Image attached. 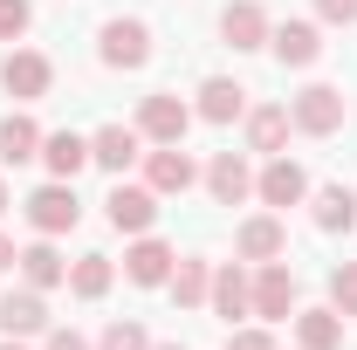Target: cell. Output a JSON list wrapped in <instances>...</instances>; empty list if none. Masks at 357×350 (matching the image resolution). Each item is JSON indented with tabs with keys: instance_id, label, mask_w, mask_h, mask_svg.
<instances>
[{
	"instance_id": "cell-18",
	"label": "cell",
	"mask_w": 357,
	"mask_h": 350,
	"mask_svg": "<svg viewBox=\"0 0 357 350\" xmlns=\"http://www.w3.org/2000/svg\"><path fill=\"white\" fill-rule=\"evenodd\" d=\"M282 241H289V234H282V220H275V213L248 220V227L234 234V248H241L248 261H275V254H282Z\"/></svg>"
},
{
	"instance_id": "cell-35",
	"label": "cell",
	"mask_w": 357,
	"mask_h": 350,
	"mask_svg": "<svg viewBox=\"0 0 357 350\" xmlns=\"http://www.w3.org/2000/svg\"><path fill=\"white\" fill-rule=\"evenodd\" d=\"M0 350H21V337H14V344H0Z\"/></svg>"
},
{
	"instance_id": "cell-29",
	"label": "cell",
	"mask_w": 357,
	"mask_h": 350,
	"mask_svg": "<svg viewBox=\"0 0 357 350\" xmlns=\"http://www.w3.org/2000/svg\"><path fill=\"white\" fill-rule=\"evenodd\" d=\"M96 350H151V344H144V330H137V323H110Z\"/></svg>"
},
{
	"instance_id": "cell-1",
	"label": "cell",
	"mask_w": 357,
	"mask_h": 350,
	"mask_svg": "<svg viewBox=\"0 0 357 350\" xmlns=\"http://www.w3.org/2000/svg\"><path fill=\"white\" fill-rule=\"evenodd\" d=\"M289 117H296V131H310V137H330V131H344V117H351V103H344V89H330V83H310L296 103H289Z\"/></svg>"
},
{
	"instance_id": "cell-32",
	"label": "cell",
	"mask_w": 357,
	"mask_h": 350,
	"mask_svg": "<svg viewBox=\"0 0 357 350\" xmlns=\"http://www.w3.org/2000/svg\"><path fill=\"white\" fill-rule=\"evenodd\" d=\"M48 350H89V344L76 337V330H55V337H48Z\"/></svg>"
},
{
	"instance_id": "cell-9",
	"label": "cell",
	"mask_w": 357,
	"mask_h": 350,
	"mask_svg": "<svg viewBox=\"0 0 357 350\" xmlns=\"http://www.w3.org/2000/svg\"><path fill=\"white\" fill-rule=\"evenodd\" d=\"M206 192H213L220 206H241V199L255 192V172H248V158H241V151H220V158L206 165Z\"/></svg>"
},
{
	"instance_id": "cell-5",
	"label": "cell",
	"mask_w": 357,
	"mask_h": 350,
	"mask_svg": "<svg viewBox=\"0 0 357 350\" xmlns=\"http://www.w3.org/2000/svg\"><path fill=\"white\" fill-rule=\"evenodd\" d=\"M103 206H110V227H117V234H144V227L158 220V192H151V185H110Z\"/></svg>"
},
{
	"instance_id": "cell-4",
	"label": "cell",
	"mask_w": 357,
	"mask_h": 350,
	"mask_svg": "<svg viewBox=\"0 0 357 350\" xmlns=\"http://www.w3.org/2000/svg\"><path fill=\"white\" fill-rule=\"evenodd\" d=\"M103 62L110 69H144L151 62V28L144 21H103Z\"/></svg>"
},
{
	"instance_id": "cell-23",
	"label": "cell",
	"mask_w": 357,
	"mask_h": 350,
	"mask_svg": "<svg viewBox=\"0 0 357 350\" xmlns=\"http://www.w3.org/2000/svg\"><path fill=\"white\" fill-rule=\"evenodd\" d=\"M35 151H42V131H35V117H7V124H0V158H7V165H28Z\"/></svg>"
},
{
	"instance_id": "cell-27",
	"label": "cell",
	"mask_w": 357,
	"mask_h": 350,
	"mask_svg": "<svg viewBox=\"0 0 357 350\" xmlns=\"http://www.w3.org/2000/svg\"><path fill=\"white\" fill-rule=\"evenodd\" d=\"M330 303H337V316H357V261L330 268Z\"/></svg>"
},
{
	"instance_id": "cell-25",
	"label": "cell",
	"mask_w": 357,
	"mask_h": 350,
	"mask_svg": "<svg viewBox=\"0 0 357 350\" xmlns=\"http://www.w3.org/2000/svg\"><path fill=\"white\" fill-rule=\"evenodd\" d=\"M69 289H76L83 303H96V296L110 289V254H83V261L69 268Z\"/></svg>"
},
{
	"instance_id": "cell-19",
	"label": "cell",
	"mask_w": 357,
	"mask_h": 350,
	"mask_svg": "<svg viewBox=\"0 0 357 350\" xmlns=\"http://www.w3.org/2000/svg\"><path fill=\"white\" fill-rule=\"evenodd\" d=\"M42 158H48V172H55V178H76L89 165V137L55 131V137H42Z\"/></svg>"
},
{
	"instance_id": "cell-2",
	"label": "cell",
	"mask_w": 357,
	"mask_h": 350,
	"mask_svg": "<svg viewBox=\"0 0 357 350\" xmlns=\"http://www.w3.org/2000/svg\"><path fill=\"white\" fill-rule=\"evenodd\" d=\"M28 220H35V234H69V227L83 220V199H76V185H69V178L42 185V192L28 199Z\"/></svg>"
},
{
	"instance_id": "cell-17",
	"label": "cell",
	"mask_w": 357,
	"mask_h": 350,
	"mask_svg": "<svg viewBox=\"0 0 357 350\" xmlns=\"http://www.w3.org/2000/svg\"><path fill=\"white\" fill-rule=\"evenodd\" d=\"M144 172H151V192H185V185H192V158H185V151H178V144H158V151H151V165H144Z\"/></svg>"
},
{
	"instance_id": "cell-34",
	"label": "cell",
	"mask_w": 357,
	"mask_h": 350,
	"mask_svg": "<svg viewBox=\"0 0 357 350\" xmlns=\"http://www.w3.org/2000/svg\"><path fill=\"white\" fill-rule=\"evenodd\" d=\"M0 213H7V185H0Z\"/></svg>"
},
{
	"instance_id": "cell-20",
	"label": "cell",
	"mask_w": 357,
	"mask_h": 350,
	"mask_svg": "<svg viewBox=\"0 0 357 350\" xmlns=\"http://www.w3.org/2000/svg\"><path fill=\"white\" fill-rule=\"evenodd\" d=\"M316 227H323V234H351L357 227V192L323 185V192H316Z\"/></svg>"
},
{
	"instance_id": "cell-14",
	"label": "cell",
	"mask_w": 357,
	"mask_h": 350,
	"mask_svg": "<svg viewBox=\"0 0 357 350\" xmlns=\"http://www.w3.org/2000/svg\"><path fill=\"white\" fill-rule=\"evenodd\" d=\"M220 35H227V48H261L268 42V14L255 7V0H234L220 14Z\"/></svg>"
},
{
	"instance_id": "cell-36",
	"label": "cell",
	"mask_w": 357,
	"mask_h": 350,
	"mask_svg": "<svg viewBox=\"0 0 357 350\" xmlns=\"http://www.w3.org/2000/svg\"><path fill=\"white\" fill-rule=\"evenodd\" d=\"M158 350H185V344H158Z\"/></svg>"
},
{
	"instance_id": "cell-21",
	"label": "cell",
	"mask_w": 357,
	"mask_h": 350,
	"mask_svg": "<svg viewBox=\"0 0 357 350\" xmlns=\"http://www.w3.org/2000/svg\"><path fill=\"white\" fill-rule=\"evenodd\" d=\"M296 330H303V350H337L344 344V316L337 309H303Z\"/></svg>"
},
{
	"instance_id": "cell-11",
	"label": "cell",
	"mask_w": 357,
	"mask_h": 350,
	"mask_svg": "<svg viewBox=\"0 0 357 350\" xmlns=\"http://www.w3.org/2000/svg\"><path fill=\"white\" fill-rule=\"evenodd\" d=\"M35 330H48V309H42V296L35 289H7L0 296V337H35Z\"/></svg>"
},
{
	"instance_id": "cell-6",
	"label": "cell",
	"mask_w": 357,
	"mask_h": 350,
	"mask_svg": "<svg viewBox=\"0 0 357 350\" xmlns=\"http://www.w3.org/2000/svg\"><path fill=\"white\" fill-rule=\"evenodd\" d=\"M268 48H275L282 69H310L316 55H323V35H316L310 21H282V28H268Z\"/></svg>"
},
{
	"instance_id": "cell-13",
	"label": "cell",
	"mask_w": 357,
	"mask_h": 350,
	"mask_svg": "<svg viewBox=\"0 0 357 350\" xmlns=\"http://www.w3.org/2000/svg\"><path fill=\"white\" fill-rule=\"evenodd\" d=\"M172 248H165V241H137L131 254H124V275H131L137 289H158V282H172Z\"/></svg>"
},
{
	"instance_id": "cell-3",
	"label": "cell",
	"mask_w": 357,
	"mask_h": 350,
	"mask_svg": "<svg viewBox=\"0 0 357 350\" xmlns=\"http://www.w3.org/2000/svg\"><path fill=\"white\" fill-rule=\"evenodd\" d=\"M0 83H7V96L35 103V96H48V83H55V69H48V55H35V48H14V55L0 62Z\"/></svg>"
},
{
	"instance_id": "cell-12",
	"label": "cell",
	"mask_w": 357,
	"mask_h": 350,
	"mask_svg": "<svg viewBox=\"0 0 357 350\" xmlns=\"http://www.w3.org/2000/svg\"><path fill=\"white\" fill-rule=\"evenodd\" d=\"M137 158V131L131 124H103V131L89 137V165H103V172H131Z\"/></svg>"
},
{
	"instance_id": "cell-8",
	"label": "cell",
	"mask_w": 357,
	"mask_h": 350,
	"mask_svg": "<svg viewBox=\"0 0 357 350\" xmlns=\"http://www.w3.org/2000/svg\"><path fill=\"white\" fill-rule=\"evenodd\" d=\"M289 309H296V275L282 261H268L261 275H255V316H268V323H289Z\"/></svg>"
},
{
	"instance_id": "cell-30",
	"label": "cell",
	"mask_w": 357,
	"mask_h": 350,
	"mask_svg": "<svg viewBox=\"0 0 357 350\" xmlns=\"http://www.w3.org/2000/svg\"><path fill=\"white\" fill-rule=\"evenodd\" d=\"M316 7H323V21H344V28L357 21V0H316Z\"/></svg>"
},
{
	"instance_id": "cell-7",
	"label": "cell",
	"mask_w": 357,
	"mask_h": 350,
	"mask_svg": "<svg viewBox=\"0 0 357 350\" xmlns=\"http://www.w3.org/2000/svg\"><path fill=\"white\" fill-rule=\"evenodd\" d=\"M185 124H192V110H185L178 96H165V89H158V96H144V110H137V131L158 137V144H178Z\"/></svg>"
},
{
	"instance_id": "cell-16",
	"label": "cell",
	"mask_w": 357,
	"mask_h": 350,
	"mask_svg": "<svg viewBox=\"0 0 357 350\" xmlns=\"http://www.w3.org/2000/svg\"><path fill=\"white\" fill-rule=\"evenodd\" d=\"M206 303L220 309V323H234V316H248V309H255V282H248L241 268H220V275H213V289H206Z\"/></svg>"
},
{
	"instance_id": "cell-28",
	"label": "cell",
	"mask_w": 357,
	"mask_h": 350,
	"mask_svg": "<svg viewBox=\"0 0 357 350\" xmlns=\"http://www.w3.org/2000/svg\"><path fill=\"white\" fill-rule=\"evenodd\" d=\"M28 21H35V7H28V0H0V42H14Z\"/></svg>"
},
{
	"instance_id": "cell-22",
	"label": "cell",
	"mask_w": 357,
	"mask_h": 350,
	"mask_svg": "<svg viewBox=\"0 0 357 350\" xmlns=\"http://www.w3.org/2000/svg\"><path fill=\"white\" fill-rule=\"evenodd\" d=\"M289 124H296V117H289L282 103H268V110L248 117V144H255V151H282V144H289Z\"/></svg>"
},
{
	"instance_id": "cell-31",
	"label": "cell",
	"mask_w": 357,
	"mask_h": 350,
	"mask_svg": "<svg viewBox=\"0 0 357 350\" xmlns=\"http://www.w3.org/2000/svg\"><path fill=\"white\" fill-rule=\"evenodd\" d=\"M227 350H275V344H268V330H234V344H227Z\"/></svg>"
},
{
	"instance_id": "cell-10",
	"label": "cell",
	"mask_w": 357,
	"mask_h": 350,
	"mask_svg": "<svg viewBox=\"0 0 357 350\" xmlns=\"http://www.w3.org/2000/svg\"><path fill=\"white\" fill-rule=\"evenodd\" d=\"M255 192H261L268 206H296V199L310 192V178H303V165H296V158H268L261 178H255Z\"/></svg>"
},
{
	"instance_id": "cell-26",
	"label": "cell",
	"mask_w": 357,
	"mask_h": 350,
	"mask_svg": "<svg viewBox=\"0 0 357 350\" xmlns=\"http://www.w3.org/2000/svg\"><path fill=\"white\" fill-rule=\"evenodd\" d=\"M21 275H28V282H35V289H55V282H62V275H69V268H62V254H55V248H48V241H35V248H28V254H21Z\"/></svg>"
},
{
	"instance_id": "cell-33",
	"label": "cell",
	"mask_w": 357,
	"mask_h": 350,
	"mask_svg": "<svg viewBox=\"0 0 357 350\" xmlns=\"http://www.w3.org/2000/svg\"><path fill=\"white\" fill-rule=\"evenodd\" d=\"M21 261V254H14V241H7V234H0V275H7V268Z\"/></svg>"
},
{
	"instance_id": "cell-15",
	"label": "cell",
	"mask_w": 357,
	"mask_h": 350,
	"mask_svg": "<svg viewBox=\"0 0 357 350\" xmlns=\"http://www.w3.org/2000/svg\"><path fill=\"white\" fill-rule=\"evenodd\" d=\"M241 110H248V89L241 83H227V76H206V83H199V117H206V124H234Z\"/></svg>"
},
{
	"instance_id": "cell-24",
	"label": "cell",
	"mask_w": 357,
	"mask_h": 350,
	"mask_svg": "<svg viewBox=\"0 0 357 350\" xmlns=\"http://www.w3.org/2000/svg\"><path fill=\"white\" fill-rule=\"evenodd\" d=\"M206 289H213V268L185 254V261L172 268V296H178V309H199V303H206Z\"/></svg>"
}]
</instances>
